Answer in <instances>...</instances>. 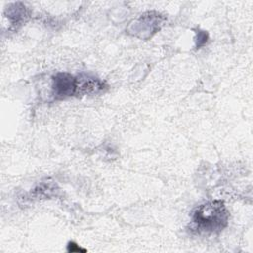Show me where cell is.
<instances>
[{"mask_svg": "<svg viewBox=\"0 0 253 253\" xmlns=\"http://www.w3.org/2000/svg\"><path fill=\"white\" fill-rule=\"evenodd\" d=\"M229 211L222 201H210L197 207L189 224L191 232L214 234L222 231L228 224Z\"/></svg>", "mask_w": 253, "mask_h": 253, "instance_id": "obj_1", "label": "cell"}, {"mask_svg": "<svg viewBox=\"0 0 253 253\" xmlns=\"http://www.w3.org/2000/svg\"><path fill=\"white\" fill-rule=\"evenodd\" d=\"M67 250H68L69 252L85 251V249H81V248L78 247V245H77L76 243H74V242H69V243H68V245H67Z\"/></svg>", "mask_w": 253, "mask_h": 253, "instance_id": "obj_4", "label": "cell"}, {"mask_svg": "<svg viewBox=\"0 0 253 253\" xmlns=\"http://www.w3.org/2000/svg\"><path fill=\"white\" fill-rule=\"evenodd\" d=\"M196 34H197V38H196V47H197V48H200L201 46H203V45L208 42L209 35H208L207 32L201 31V30H198Z\"/></svg>", "mask_w": 253, "mask_h": 253, "instance_id": "obj_3", "label": "cell"}, {"mask_svg": "<svg viewBox=\"0 0 253 253\" xmlns=\"http://www.w3.org/2000/svg\"><path fill=\"white\" fill-rule=\"evenodd\" d=\"M52 95L55 99L79 95V76H74L68 72H58L53 75Z\"/></svg>", "mask_w": 253, "mask_h": 253, "instance_id": "obj_2", "label": "cell"}]
</instances>
